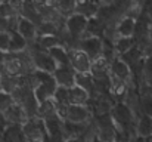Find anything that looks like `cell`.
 Here are the masks:
<instances>
[{"instance_id":"e0dca14e","label":"cell","mask_w":152,"mask_h":142,"mask_svg":"<svg viewBox=\"0 0 152 142\" xmlns=\"http://www.w3.org/2000/svg\"><path fill=\"white\" fill-rule=\"evenodd\" d=\"M134 46H136V42H134L133 37H127V39H115V40L112 42L114 52H115V55H117L118 58L123 56L124 53H127L130 49H133Z\"/></svg>"},{"instance_id":"ffe728a7","label":"cell","mask_w":152,"mask_h":142,"mask_svg":"<svg viewBox=\"0 0 152 142\" xmlns=\"http://www.w3.org/2000/svg\"><path fill=\"white\" fill-rule=\"evenodd\" d=\"M52 4L56 9V12L59 13V16L64 18V19H66L71 15H74L75 1H66V0H64V1H52Z\"/></svg>"},{"instance_id":"3957f363","label":"cell","mask_w":152,"mask_h":142,"mask_svg":"<svg viewBox=\"0 0 152 142\" xmlns=\"http://www.w3.org/2000/svg\"><path fill=\"white\" fill-rule=\"evenodd\" d=\"M27 50H28V53H30V58H31V62H33L36 71L53 74V71L56 70V64H55V61L52 59L49 52H46V50L37 47L36 45H33V43L28 45Z\"/></svg>"},{"instance_id":"2e32d148","label":"cell","mask_w":152,"mask_h":142,"mask_svg":"<svg viewBox=\"0 0 152 142\" xmlns=\"http://www.w3.org/2000/svg\"><path fill=\"white\" fill-rule=\"evenodd\" d=\"M49 55L52 56V59L55 61L56 64V68L58 67H68L69 65V58H68V50L64 46H56L48 50Z\"/></svg>"},{"instance_id":"6da1fadb","label":"cell","mask_w":152,"mask_h":142,"mask_svg":"<svg viewBox=\"0 0 152 142\" xmlns=\"http://www.w3.org/2000/svg\"><path fill=\"white\" fill-rule=\"evenodd\" d=\"M34 65L31 62L30 53L28 50L21 52V53H4V59H3V73H6L7 76L12 77H25L33 74Z\"/></svg>"},{"instance_id":"9c48e42d","label":"cell","mask_w":152,"mask_h":142,"mask_svg":"<svg viewBox=\"0 0 152 142\" xmlns=\"http://www.w3.org/2000/svg\"><path fill=\"white\" fill-rule=\"evenodd\" d=\"M53 79L58 85V88H64V89H71L72 86H75V71L68 65V67H58L53 71Z\"/></svg>"},{"instance_id":"8fae6325","label":"cell","mask_w":152,"mask_h":142,"mask_svg":"<svg viewBox=\"0 0 152 142\" xmlns=\"http://www.w3.org/2000/svg\"><path fill=\"white\" fill-rule=\"evenodd\" d=\"M99 4H101V1H75L74 13H77L86 19H92L98 15Z\"/></svg>"},{"instance_id":"44dd1931","label":"cell","mask_w":152,"mask_h":142,"mask_svg":"<svg viewBox=\"0 0 152 142\" xmlns=\"http://www.w3.org/2000/svg\"><path fill=\"white\" fill-rule=\"evenodd\" d=\"M15 101H13V98L10 96V95L4 93V92H0V116L13 104Z\"/></svg>"},{"instance_id":"7c38bea8","label":"cell","mask_w":152,"mask_h":142,"mask_svg":"<svg viewBox=\"0 0 152 142\" xmlns=\"http://www.w3.org/2000/svg\"><path fill=\"white\" fill-rule=\"evenodd\" d=\"M139 110L140 114L152 118V89L139 90Z\"/></svg>"},{"instance_id":"cb8c5ba5","label":"cell","mask_w":152,"mask_h":142,"mask_svg":"<svg viewBox=\"0 0 152 142\" xmlns=\"http://www.w3.org/2000/svg\"><path fill=\"white\" fill-rule=\"evenodd\" d=\"M3 59H4V53L0 52V74H1V71H3Z\"/></svg>"},{"instance_id":"d4e9b609","label":"cell","mask_w":152,"mask_h":142,"mask_svg":"<svg viewBox=\"0 0 152 142\" xmlns=\"http://www.w3.org/2000/svg\"><path fill=\"white\" fill-rule=\"evenodd\" d=\"M148 40H149V45L152 47V25L149 27V34H148Z\"/></svg>"},{"instance_id":"8992f818","label":"cell","mask_w":152,"mask_h":142,"mask_svg":"<svg viewBox=\"0 0 152 142\" xmlns=\"http://www.w3.org/2000/svg\"><path fill=\"white\" fill-rule=\"evenodd\" d=\"M68 58H69V67L75 71V74H90L92 61L84 52H81L80 49H69Z\"/></svg>"},{"instance_id":"52a82bcc","label":"cell","mask_w":152,"mask_h":142,"mask_svg":"<svg viewBox=\"0 0 152 142\" xmlns=\"http://www.w3.org/2000/svg\"><path fill=\"white\" fill-rule=\"evenodd\" d=\"M75 49H80L81 52H84L89 59L93 62L96 59H99L102 56L103 52V40L101 37H83L78 43Z\"/></svg>"},{"instance_id":"4fadbf2b","label":"cell","mask_w":152,"mask_h":142,"mask_svg":"<svg viewBox=\"0 0 152 142\" xmlns=\"http://www.w3.org/2000/svg\"><path fill=\"white\" fill-rule=\"evenodd\" d=\"M68 98H69V105H89L90 96L87 92L80 89L78 86H72L68 89Z\"/></svg>"},{"instance_id":"5b68a950","label":"cell","mask_w":152,"mask_h":142,"mask_svg":"<svg viewBox=\"0 0 152 142\" xmlns=\"http://www.w3.org/2000/svg\"><path fill=\"white\" fill-rule=\"evenodd\" d=\"M93 118L89 105H69L64 116V121L72 124H87Z\"/></svg>"},{"instance_id":"603a6c76","label":"cell","mask_w":152,"mask_h":142,"mask_svg":"<svg viewBox=\"0 0 152 142\" xmlns=\"http://www.w3.org/2000/svg\"><path fill=\"white\" fill-rule=\"evenodd\" d=\"M4 31H9V19L0 16V33H4Z\"/></svg>"},{"instance_id":"d6986e66","label":"cell","mask_w":152,"mask_h":142,"mask_svg":"<svg viewBox=\"0 0 152 142\" xmlns=\"http://www.w3.org/2000/svg\"><path fill=\"white\" fill-rule=\"evenodd\" d=\"M58 116V111H56V105L53 102V99H48L42 104H39V110H37V117L42 118V120H46V118H50Z\"/></svg>"},{"instance_id":"7402d4cb","label":"cell","mask_w":152,"mask_h":142,"mask_svg":"<svg viewBox=\"0 0 152 142\" xmlns=\"http://www.w3.org/2000/svg\"><path fill=\"white\" fill-rule=\"evenodd\" d=\"M9 42H10V33L9 31L0 33V52L1 53L9 52Z\"/></svg>"},{"instance_id":"ba28073f","label":"cell","mask_w":152,"mask_h":142,"mask_svg":"<svg viewBox=\"0 0 152 142\" xmlns=\"http://www.w3.org/2000/svg\"><path fill=\"white\" fill-rule=\"evenodd\" d=\"M1 118H3V121L6 123V126H19V127L28 120V117H27L25 111L22 110V107L18 105L16 102H13V104L1 114Z\"/></svg>"},{"instance_id":"30bf717a","label":"cell","mask_w":152,"mask_h":142,"mask_svg":"<svg viewBox=\"0 0 152 142\" xmlns=\"http://www.w3.org/2000/svg\"><path fill=\"white\" fill-rule=\"evenodd\" d=\"M15 31H16L21 37H24L28 45H31V43L36 40V37H37V27H36L33 22H30L28 19L22 18V16H18Z\"/></svg>"},{"instance_id":"ac0fdd59","label":"cell","mask_w":152,"mask_h":142,"mask_svg":"<svg viewBox=\"0 0 152 142\" xmlns=\"http://www.w3.org/2000/svg\"><path fill=\"white\" fill-rule=\"evenodd\" d=\"M28 47V43L25 42L24 37H21L16 31L10 33V42H9V52L7 53H21L25 52Z\"/></svg>"},{"instance_id":"5bb4252c","label":"cell","mask_w":152,"mask_h":142,"mask_svg":"<svg viewBox=\"0 0 152 142\" xmlns=\"http://www.w3.org/2000/svg\"><path fill=\"white\" fill-rule=\"evenodd\" d=\"M140 89H152V50L143 59L142 68V88ZM139 89V90H140Z\"/></svg>"},{"instance_id":"9a60e30c","label":"cell","mask_w":152,"mask_h":142,"mask_svg":"<svg viewBox=\"0 0 152 142\" xmlns=\"http://www.w3.org/2000/svg\"><path fill=\"white\" fill-rule=\"evenodd\" d=\"M136 135L143 136V138H151L152 136V118L151 117L140 114L136 118Z\"/></svg>"},{"instance_id":"7a4b0ae2","label":"cell","mask_w":152,"mask_h":142,"mask_svg":"<svg viewBox=\"0 0 152 142\" xmlns=\"http://www.w3.org/2000/svg\"><path fill=\"white\" fill-rule=\"evenodd\" d=\"M33 77H34V96L37 99L39 104L48 101V99H52L53 95L58 89V85L53 79L52 74H48V73H40V71H34L33 73Z\"/></svg>"},{"instance_id":"277c9868","label":"cell","mask_w":152,"mask_h":142,"mask_svg":"<svg viewBox=\"0 0 152 142\" xmlns=\"http://www.w3.org/2000/svg\"><path fill=\"white\" fill-rule=\"evenodd\" d=\"M25 142H48V130L45 121L39 117L28 118L21 126Z\"/></svg>"},{"instance_id":"484cf974","label":"cell","mask_w":152,"mask_h":142,"mask_svg":"<svg viewBox=\"0 0 152 142\" xmlns=\"http://www.w3.org/2000/svg\"><path fill=\"white\" fill-rule=\"evenodd\" d=\"M149 142H152V136H151V138H149Z\"/></svg>"}]
</instances>
